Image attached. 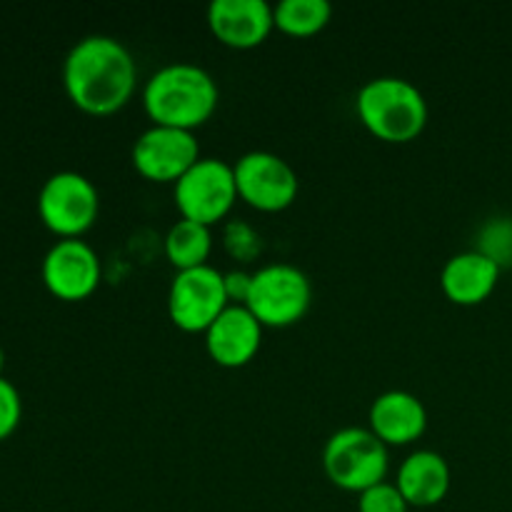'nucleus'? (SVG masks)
Wrapping results in <instances>:
<instances>
[{"instance_id":"nucleus-1","label":"nucleus","mask_w":512,"mask_h":512,"mask_svg":"<svg viewBox=\"0 0 512 512\" xmlns=\"http://www.w3.org/2000/svg\"><path fill=\"white\" fill-rule=\"evenodd\" d=\"M135 80L133 55L110 35H85L65 55V90L85 113L108 115L123 108L133 95Z\"/></svg>"},{"instance_id":"nucleus-2","label":"nucleus","mask_w":512,"mask_h":512,"mask_svg":"<svg viewBox=\"0 0 512 512\" xmlns=\"http://www.w3.org/2000/svg\"><path fill=\"white\" fill-rule=\"evenodd\" d=\"M143 105L158 125L193 130L218 108V83L195 63H168L143 88Z\"/></svg>"},{"instance_id":"nucleus-3","label":"nucleus","mask_w":512,"mask_h":512,"mask_svg":"<svg viewBox=\"0 0 512 512\" xmlns=\"http://www.w3.org/2000/svg\"><path fill=\"white\" fill-rule=\"evenodd\" d=\"M355 110L365 128L388 143H408L428 123V100L415 83L383 75L360 85Z\"/></svg>"},{"instance_id":"nucleus-4","label":"nucleus","mask_w":512,"mask_h":512,"mask_svg":"<svg viewBox=\"0 0 512 512\" xmlns=\"http://www.w3.org/2000/svg\"><path fill=\"white\" fill-rule=\"evenodd\" d=\"M323 465L338 488L363 493L388 475V445L370 428H343L325 443Z\"/></svg>"},{"instance_id":"nucleus-5","label":"nucleus","mask_w":512,"mask_h":512,"mask_svg":"<svg viewBox=\"0 0 512 512\" xmlns=\"http://www.w3.org/2000/svg\"><path fill=\"white\" fill-rule=\"evenodd\" d=\"M310 298L313 285L303 270L290 263H270L253 273L243 305H248L250 313L263 325L285 328L308 313Z\"/></svg>"},{"instance_id":"nucleus-6","label":"nucleus","mask_w":512,"mask_h":512,"mask_svg":"<svg viewBox=\"0 0 512 512\" xmlns=\"http://www.w3.org/2000/svg\"><path fill=\"white\" fill-rule=\"evenodd\" d=\"M98 210V188L78 170H58L38 193L40 218L63 238H78L85 233L98 218Z\"/></svg>"},{"instance_id":"nucleus-7","label":"nucleus","mask_w":512,"mask_h":512,"mask_svg":"<svg viewBox=\"0 0 512 512\" xmlns=\"http://www.w3.org/2000/svg\"><path fill=\"white\" fill-rule=\"evenodd\" d=\"M238 200L233 165L223 158H200L183 178L175 180V205L183 218L213 225Z\"/></svg>"},{"instance_id":"nucleus-8","label":"nucleus","mask_w":512,"mask_h":512,"mask_svg":"<svg viewBox=\"0 0 512 512\" xmlns=\"http://www.w3.org/2000/svg\"><path fill=\"white\" fill-rule=\"evenodd\" d=\"M228 305L230 298L228 288H225V275L213 265L178 270L170 283V320L180 330H188V333L208 330Z\"/></svg>"},{"instance_id":"nucleus-9","label":"nucleus","mask_w":512,"mask_h":512,"mask_svg":"<svg viewBox=\"0 0 512 512\" xmlns=\"http://www.w3.org/2000/svg\"><path fill=\"white\" fill-rule=\"evenodd\" d=\"M233 170L238 195L258 210H283L298 195V173L288 160L270 150H250L233 165Z\"/></svg>"},{"instance_id":"nucleus-10","label":"nucleus","mask_w":512,"mask_h":512,"mask_svg":"<svg viewBox=\"0 0 512 512\" xmlns=\"http://www.w3.org/2000/svg\"><path fill=\"white\" fill-rule=\"evenodd\" d=\"M200 160L193 130L153 123L133 145V165L150 180H178Z\"/></svg>"},{"instance_id":"nucleus-11","label":"nucleus","mask_w":512,"mask_h":512,"mask_svg":"<svg viewBox=\"0 0 512 512\" xmlns=\"http://www.w3.org/2000/svg\"><path fill=\"white\" fill-rule=\"evenodd\" d=\"M100 258L80 238H63L43 258V280L53 295L63 300H83L98 288L100 283Z\"/></svg>"},{"instance_id":"nucleus-12","label":"nucleus","mask_w":512,"mask_h":512,"mask_svg":"<svg viewBox=\"0 0 512 512\" xmlns=\"http://www.w3.org/2000/svg\"><path fill=\"white\" fill-rule=\"evenodd\" d=\"M263 340V323L243 303H230L215 323L205 330L210 358L225 368L250 363Z\"/></svg>"},{"instance_id":"nucleus-13","label":"nucleus","mask_w":512,"mask_h":512,"mask_svg":"<svg viewBox=\"0 0 512 512\" xmlns=\"http://www.w3.org/2000/svg\"><path fill=\"white\" fill-rule=\"evenodd\" d=\"M208 25L220 43L230 48H255L275 25L268 0H213L208 5Z\"/></svg>"},{"instance_id":"nucleus-14","label":"nucleus","mask_w":512,"mask_h":512,"mask_svg":"<svg viewBox=\"0 0 512 512\" xmlns=\"http://www.w3.org/2000/svg\"><path fill=\"white\" fill-rule=\"evenodd\" d=\"M428 428V410L408 390H388L370 405V430L385 445H408Z\"/></svg>"},{"instance_id":"nucleus-15","label":"nucleus","mask_w":512,"mask_h":512,"mask_svg":"<svg viewBox=\"0 0 512 512\" xmlns=\"http://www.w3.org/2000/svg\"><path fill=\"white\" fill-rule=\"evenodd\" d=\"M500 278V265L483 250H465L443 265L440 285L453 303L475 305L488 298Z\"/></svg>"},{"instance_id":"nucleus-16","label":"nucleus","mask_w":512,"mask_h":512,"mask_svg":"<svg viewBox=\"0 0 512 512\" xmlns=\"http://www.w3.org/2000/svg\"><path fill=\"white\" fill-rule=\"evenodd\" d=\"M395 485L408 505H418V508L438 505L450 490L448 460L435 450H418L403 460Z\"/></svg>"},{"instance_id":"nucleus-17","label":"nucleus","mask_w":512,"mask_h":512,"mask_svg":"<svg viewBox=\"0 0 512 512\" xmlns=\"http://www.w3.org/2000/svg\"><path fill=\"white\" fill-rule=\"evenodd\" d=\"M210 248H213L210 225L198 223V220L180 218L178 223L170 225L165 235V253L178 270L208 265Z\"/></svg>"},{"instance_id":"nucleus-18","label":"nucleus","mask_w":512,"mask_h":512,"mask_svg":"<svg viewBox=\"0 0 512 512\" xmlns=\"http://www.w3.org/2000/svg\"><path fill=\"white\" fill-rule=\"evenodd\" d=\"M275 25L290 35H313L325 28L333 15L328 0H280L273 5Z\"/></svg>"},{"instance_id":"nucleus-19","label":"nucleus","mask_w":512,"mask_h":512,"mask_svg":"<svg viewBox=\"0 0 512 512\" xmlns=\"http://www.w3.org/2000/svg\"><path fill=\"white\" fill-rule=\"evenodd\" d=\"M358 510L360 512H408V500L403 498L398 485L383 480V483L373 485V488L360 493Z\"/></svg>"},{"instance_id":"nucleus-20","label":"nucleus","mask_w":512,"mask_h":512,"mask_svg":"<svg viewBox=\"0 0 512 512\" xmlns=\"http://www.w3.org/2000/svg\"><path fill=\"white\" fill-rule=\"evenodd\" d=\"M20 413H23V403H20L18 388L0 375V438L18 428Z\"/></svg>"},{"instance_id":"nucleus-21","label":"nucleus","mask_w":512,"mask_h":512,"mask_svg":"<svg viewBox=\"0 0 512 512\" xmlns=\"http://www.w3.org/2000/svg\"><path fill=\"white\" fill-rule=\"evenodd\" d=\"M250 278L253 275L248 273H228L225 275V288H228V298L233 300H243L248 298V290H250Z\"/></svg>"},{"instance_id":"nucleus-22","label":"nucleus","mask_w":512,"mask_h":512,"mask_svg":"<svg viewBox=\"0 0 512 512\" xmlns=\"http://www.w3.org/2000/svg\"><path fill=\"white\" fill-rule=\"evenodd\" d=\"M3 360H5V355H3V348H0V370H3Z\"/></svg>"}]
</instances>
